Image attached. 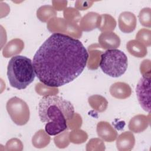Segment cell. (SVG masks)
<instances>
[{
	"mask_svg": "<svg viewBox=\"0 0 151 151\" xmlns=\"http://www.w3.org/2000/svg\"><path fill=\"white\" fill-rule=\"evenodd\" d=\"M139 19L141 25L150 28L151 27V9L144 8L141 9L139 14Z\"/></svg>",
	"mask_w": 151,
	"mask_h": 151,
	"instance_id": "7402d4cb",
	"label": "cell"
},
{
	"mask_svg": "<svg viewBox=\"0 0 151 151\" xmlns=\"http://www.w3.org/2000/svg\"><path fill=\"white\" fill-rule=\"evenodd\" d=\"M99 66L103 72L109 76L119 77L126 72L128 59L121 50H107L101 54Z\"/></svg>",
	"mask_w": 151,
	"mask_h": 151,
	"instance_id": "277c9868",
	"label": "cell"
},
{
	"mask_svg": "<svg viewBox=\"0 0 151 151\" xmlns=\"http://www.w3.org/2000/svg\"><path fill=\"white\" fill-rule=\"evenodd\" d=\"M88 137L87 134L83 130L75 129L69 133V139L71 142L76 144L84 143Z\"/></svg>",
	"mask_w": 151,
	"mask_h": 151,
	"instance_id": "ffe728a7",
	"label": "cell"
},
{
	"mask_svg": "<svg viewBox=\"0 0 151 151\" xmlns=\"http://www.w3.org/2000/svg\"><path fill=\"white\" fill-rule=\"evenodd\" d=\"M96 131L99 137L107 142H112L117 137V131L107 122H99L97 124Z\"/></svg>",
	"mask_w": 151,
	"mask_h": 151,
	"instance_id": "9c48e42d",
	"label": "cell"
},
{
	"mask_svg": "<svg viewBox=\"0 0 151 151\" xmlns=\"http://www.w3.org/2000/svg\"><path fill=\"white\" fill-rule=\"evenodd\" d=\"M101 16L94 12L87 13L80 20V29L84 31H90L99 27Z\"/></svg>",
	"mask_w": 151,
	"mask_h": 151,
	"instance_id": "30bf717a",
	"label": "cell"
},
{
	"mask_svg": "<svg viewBox=\"0 0 151 151\" xmlns=\"http://www.w3.org/2000/svg\"><path fill=\"white\" fill-rule=\"evenodd\" d=\"M136 92L140 106L144 110L150 113V76H142L136 85Z\"/></svg>",
	"mask_w": 151,
	"mask_h": 151,
	"instance_id": "8992f818",
	"label": "cell"
},
{
	"mask_svg": "<svg viewBox=\"0 0 151 151\" xmlns=\"http://www.w3.org/2000/svg\"><path fill=\"white\" fill-rule=\"evenodd\" d=\"M100 16L101 20L99 29L103 32L114 30L116 25V22L114 18L108 14H103Z\"/></svg>",
	"mask_w": 151,
	"mask_h": 151,
	"instance_id": "d6986e66",
	"label": "cell"
},
{
	"mask_svg": "<svg viewBox=\"0 0 151 151\" xmlns=\"http://www.w3.org/2000/svg\"><path fill=\"white\" fill-rule=\"evenodd\" d=\"M24 44L22 40L19 38H15L9 41L4 47L2 54L6 57L8 58L14 55L19 54L23 50Z\"/></svg>",
	"mask_w": 151,
	"mask_h": 151,
	"instance_id": "5bb4252c",
	"label": "cell"
},
{
	"mask_svg": "<svg viewBox=\"0 0 151 151\" xmlns=\"http://www.w3.org/2000/svg\"><path fill=\"white\" fill-rule=\"evenodd\" d=\"M5 146L7 150H22L23 149L21 141L17 138H12L9 140Z\"/></svg>",
	"mask_w": 151,
	"mask_h": 151,
	"instance_id": "4316f807",
	"label": "cell"
},
{
	"mask_svg": "<svg viewBox=\"0 0 151 151\" xmlns=\"http://www.w3.org/2000/svg\"><path fill=\"white\" fill-rule=\"evenodd\" d=\"M36 74L33 63L25 56H13L7 67L10 85L18 90L26 88L34 80Z\"/></svg>",
	"mask_w": 151,
	"mask_h": 151,
	"instance_id": "3957f363",
	"label": "cell"
},
{
	"mask_svg": "<svg viewBox=\"0 0 151 151\" xmlns=\"http://www.w3.org/2000/svg\"><path fill=\"white\" fill-rule=\"evenodd\" d=\"M119 27L120 31L124 33H130L134 31L137 19L135 15L129 11L122 12L118 19Z\"/></svg>",
	"mask_w": 151,
	"mask_h": 151,
	"instance_id": "52a82bcc",
	"label": "cell"
},
{
	"mask_svg": "<svg viewBox=\"0 0 151 151\" xmlns=\"http://www.w3.org/2000/svg\"><path fill=\"white\" fill-rule=\"evenodd\" d=\"M99 43L103 49H116L120 45L119 37L112 31L103 32L99 37Z\"/></svg>",
	"mask_w": 151,
	"mask_h": 151,
	"instance_id": "ba28073f",
	"label": "cell"
},
{
	"mask_svg": "<svg viewBox=\"0 0 151 151\" xmlns=\"http://www.w3.org/2000/svg\"><path fill=\"white\" fill-rule=\"evenodd\" d=\"M88 101L90 106L94 110L99 112L105 111L108 105L107 100L104 97L98 94L89 97L88 99Z\"/></svg>",
	"mask_w": 151,
	"mask_h": 151,
	"instance_id": "e0dca14e",
	"label": "cell"
},
{
	"mask_svg": "<svg viewBox=\"0 0 151 151\" xmlns=\"http://www.w3.org/2000/svg\"><path fill=\"white\" fill-rule=\"evenodd\" d=\"M111 96L118 99H125L130 96L132 89L130 86L124 82H116L110 87Z\"/></svg>",
	"mask_w": 151,
	"mask_h": 151,
	"instance_id": "7c38bea8",
	"label": "cell"
},
{
	"mask_svg": "<svg viewBox=\"0 0 151 151\" xmlns=\"http://www.w3.org/2000/svg\"><path fill=\"white\" fill-rule=\"evenodd\" d=\"M74 114L71 103L61 96H45L40 100L39 117L45 124V130L50 135H57L65 131Z\"/></svg>",
	"mask_w": 151,
	"mask_h": 151,
	"instance_id": "7a4b0ae2",
	"label": "cell"
},
{
	"mask_svg": "<svg viewBox=\"0 0 151 151\" xmlns=\"http://www.w3.org/2000/svg\"><path fill=\"white\" fill-rule=\"evenodd\" d=\"M136 40L144 45L150 47L151 45V31L146 28L140 29L136 35Z\"/></svg>",
	"mask_w": 151,
	"mask_h": 151,
	"instance_id": "44dd1931",
	"label": "cell"
},
{
	"mask_svg": "<svg viewBox=\"0 0 151 151\" xmlns=\"http://www.w3.org/2000/svg\"><path fill=\"white\" fill-rule=\"evenodd\" d=\"M57 15V12L51 5H43L37 11V17L42 22H47Z\"/></svg>",
	"mask_w": 151,
	"mask_h": 151,
	"instance_id": "ac0fdd59",
	"label": "cell"
},
{
	"mask_svg": "<svg viewBox=\"0 0 151 151\" xmlns=\"http://www.w3.org/2000/svg\"><path fill=\"white\" fill-rule=\"evenodd\" d=\"M90 58H89V61H87L88 62V68L91 69V70H96L98 68V67L96 65L94 60H96V61L99 64V59H100V54H102L101 51H90Z\"/></svg>",
	"mask_w": 151,
	"mask_h": 151,
	"instance_id": "484cf974",
	"label": "cell"
},
{
	"mask_svg": "<svg viewBox=\"0 0 151 151\" xmlns=\"http://www.w3.org/2000/svg\"><path fill=\"white\" fill-rule=\"evenodd\" d=\"M58 89L57 87H49L44 84L40 83H37L35 86V91L40 95L49 96V95H55L58 92Z\"/></svg>",
	"mask_w": 151,
	"mask_h": 151,
	"instance_id": "603a6c76",
	"label": "cell"
},
{
	"mask_svg": "<svg viewBox=\"0 0 151 151\" xmlns=\"http://www.w3.org/2000/svg\"><path fill=\"white\" fill-rule=\"evenodd\" d=\"M135 144V138L133 134L130 132L121 133L116 140V146L120 151L132 150Z\"/></svg>",
	"mask_w": 151,
	"mask_h": 151,
	"instance_id": "4fadbf2b",
	"label": "cell"
},
{
	"mask_svg": "<svg viewBox=\"0 0 151 151\" xmlns=\"http://www.w3.org/2000/svg\"><path fill=\"white\" fill-rule=\"evenodd\" d=\"M6 109L15 124L23 126L28 123L30 116L29 107L21 99L18 97L9 99L6 102Z\"/></svg>",
	"mask_w": 151,
	"mask_h": 151,
	"instance_id": "5b68a950",
	"label": "cell"
},
{
	"mask_svg": "<svg viewBox=\"0 0 151 151\" xmlns=\"http://www.w3.org/2000/svg\"><path fill=\"white\" fill-rule=\"evenodd\" d=\"M94 3L93 1H77L75 3V7L78 10H86L91 6L92 4Z\"/></svg>",
	"mask_w": 151,
	"mask_h": 151,
	"instance_id": "83f0119b",
	"label": "cell"
},
{
	"mask_svg": "<svg viewBox=\"0 0 151 151\" xmlns=\"http://www.w3.org/2000/svg\"><path fill=\"white\" fill-rule=\"evenodd\" d=\"M49 135L44 130H39L32 138V145L37 148L45 147L50 143L51 139Z\"/></svg>",
	"mask_w": 151,
	"mask_h": 151,
	"instance_id": "2e32d148",
	"label": "cell"
},
{
	"mask_svg": "<svg viewBox=\"0 0 151 151\" xmlns=\"http://www.w3.org/2000/svg\"><path fill=\"white\" fill-rule=\"evenodd\" d=\"M126 48L131 55L136 57L143 58L147 54L146 46L136 40H132L128 41L126 44Z\"/></svg>",
	"mask_w": 151,
	"mask_h": 151,
	"instance_id": "9a60e30c",
	"label": "cell"
},
{
	"mask_svg": "<svg viewBox=\"0 0 151 151\" xmlns=\"http://www.w3.org/2000/svg\"><path fill=\"white\" fill-rule=\"evenodd\" d=\"M149 122V118L147 116L144 114H137L130 120L128 127L131 132L139 133L147 128Z\"/></svg>",
	"mask_w": 151,
	"mask_h": 151,
	"instance_id": "8fae6325",
	"label": "cell"
},
{
	"mask_svg": "<svg viewBox=\"0 0 151 151\" xmlns=\"http://www.w3.org/2000/svg\"><path fill=\"white\" fill-rule=\"evenodd\" d=\"M88 53L78 39L53 33L33 57L36 76L45 85L58 87L73 81L83 71Z\"/></svg>",
	"mask_w": 151,
	"mask_h": 151,
	"instance_id": "6da1fadb",
	"label": "cell"
},
{
	"mask_svg": "<svg viewBox=\"0 0 151 151\" xmlns=\"http://www.w3.org/2000/svg\"><path fill=\"white\" fill-rule=\"evenodd\" d=\"M64 16L68 22L76 24L80 18V15L78 11L73 8H68L64 11Z\"/></svg>",
	"mask_w": 151,
	"mask_h": 151,
	"instance_id": "d4e9b609",
	"label": "cell"
},
{
	"mask_svg": "<svg viewBox=\"0 0 151 151\" xmlns=\"http://www.w3.org/2000/svg\"><path fill=\"white\" fill-rule=\"evenodd\" d=\"M54 140L55 145L59 148H65L67 147L70 143L68 132L67 131H64L61 132V133H60V134L54 137Z\"/></svg>",
	"mask_w": 151,
	"mask_h": 151,
	"instance_id": "cb8c5ba5",
	"label": "cell"
}]
</instances>
